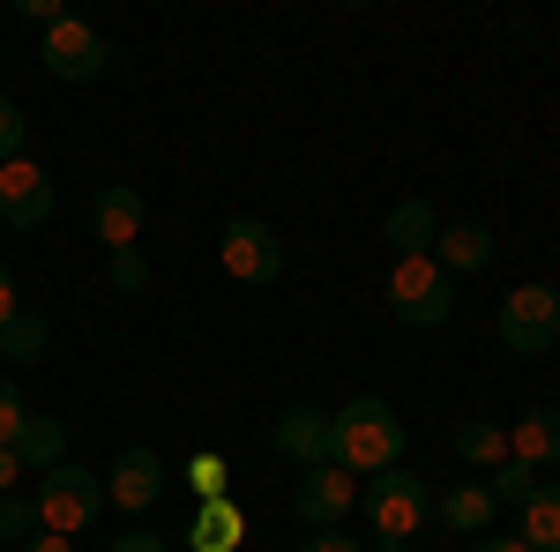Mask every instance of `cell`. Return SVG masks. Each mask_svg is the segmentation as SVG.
Masks as SVG:
<instances>
[{"mask_svg":"<svg viewBox=\"0 0 560 552\" xmlns=\"http://www.w3.org/2000/svg\"><path fill=\"white\" fill-rule=\"evenodd\" d=\"M8 314H23V298H15V277H8V261H0V321Z\"/></svg>","mask_w":560,"mask_h":552,"instance_id":"30","label":"cell"},{"mask_svg":"<svg viewBox=\"0 0 560 552\" xmlns=\"http://www.w3.org/2000/svg\"><path fill=\"white\" fill-rule=\"evenodd\" d=\"M456 456H464L471 470H501V463H509V425L464 419V425H456Z\"/></svg>","mask_w":560,"mask_h":552,"instance_id":"19","label":"cell"},{"mask_svg":"<svg viewBox=\"0 0 560 552\" xmlns=\"http://www.w3.org/2000/svg\"><path fill=\"white\" fill-rule=\"evenodd\" d=\"M433 261L448 269V277H478L486 261H493V232L486 224H441V239H433Z\"/></svg>","mask_w":560,"mask_h":552,"instance_id":"15","label":"cell"},{"mask_svg":"<svg viewBox=\"0 0 560 552\" xmlns=\"http://www.w3.org/2000/svg\"><path fill=\"white\" fill-rule=\"evenodd\" d=\"M359 515L374 522V538H419L427 530V515H433V493H427V478L419 470H382V478H366L359 485Z\"/></svg>","mask_w":560,"mask_h":552,"instance_id":"4","label":"cell"},{"mask_svg":"<svg viewBox=\"0 0 560 552\" xmlns=\"http://www.w3.org/2000/svg\"><path fill=\"white\" fill-rule=\"evenodd\" d=\"M240 538H247L240 501H202L195 522H187V545H195V552H240Z\"/></svg>","mask_w":560,"mask_h":552,"instance_id":"18","label":"cell"},{"mask_svg":"<svg viewBox=\"0 0 560 552\" xmlns=\"http://www.w3.org/2000/svg\"><path fill=\"white\" fill-rule=\"evenodd\" d=\"M366 552H427L419 538H366Z\"/></svg>","mask_w":560,"mask_h":552,"instance_id":"33","label":"cell"},{"mask_svg":"<svg viewBox=\"0 0 560 552\" xmlns=\"http://www.w3.org/2000/svg\"><path fill=\"white\" fill-rule=\"evenodd\" d=\"M471 552H530L523 538H471Z\"/></svg>","mask_w":560,"mask_h":552,"instance_id":"35","label":"cell"},{"mask_svg":"<svg viewBox=\"0 0 560 552\" xmlns=\"http://www.w3.org/2000/svg\"><path fill=\"white\" fill-rule=\"evenodd\" d=\"M90 224H97L105 255H120V247H142V224H150V202L135 195L128 179H113V187H97V202H90Z\"/></svg>","mask_w":560,"mask_h":552,"instance_id":"10","label":"cell"},{"mask_svg":"<svg viewBox=\"0 0 560 552\" xmlns=\"http://www.w3.org/2000/svg\"><path fill=\"white\" fill-rule=\"evenodd\" d=\"M388 314H396L404 329H441V321L456 314V277L433 255L396 261V269H388Z\"/></svg>","mask_w":560,"mask_h":552,"instance_id":"3","label":"cell"},{"mask_svg":"<svg viewBox=\"0 0 560 552\" xmlns=\"http://www.w3.org/2000/svg\"><path fill=\"white\" fill-rule=\"evenodd\" d=\"M15 478H23V463H15V448H0V501L15 493Z\"/></svg>","mask_w":560,"mask_h":552,"instance_id":"32","label":"cell"},{"mask_svg":"<svg viewBox=\"0 0 560 552\" xmlns=\"http://www.w3.org/2000/svg\"><path fill=\"white\" fill-rule=\"evenodd\" d=\"M523 545L560 552V485H538V493L523 501Z\"/></svg>","mask_w":560,"mask_h":552,"instance_id":"20","label":"cell"},{"mask_svg":"<svg viewBox=\"0 0 560 552\" xmlns=\"http://www.w3.org/2000/svg\"><path fill=\"white\" fill-rule=\"evenodd\" d=\"M359 508V478L337 463H314L300 470V485H292V515H300L306 530H345V515Z\"/></svg>","mask_w":560,"mask_h":552,"instance_id":"8","label":"cell"},{"mask_svg":"<svg viewBox=\"0 0 560 552\" xmlns=\"http://www.w3.org/2000/svg\"><path fill=\"white\" fill-rule=\"evenodd\" d=\"M45 337H52V329H45V314L23 306V314H8V321H0V359H8V366H31V359H45Z\"/></svg>","mask_w":560,"mask_h":552,"instance_id":"21","label":"cell"},{"mask_svg":"<svg viewBox=\"0 0 560 552\" xmlns=\"http://www.w3.org/2000/svg\"><path fill=\"white\" fill-rule=\"evenodd\" d=\"M217 261H224V277H240V284H277V277H284V232L261 224V216H232V224L217 232Z\"/></svg>","mask_w":560,"mask_h":552,"instance_id":"6","label":"cell"},{"mask_svg":"<svg viewBox=\"0 0 560 552\" xmlns=\"http://www.w3.org/2000/svg\"><path fill=\"white\" fill-rule=\"evenodd\" d=\"M38 522L52 530V538H83L90 522L105 515V470H83V463H60L38 478Z\"/></svg>","mask_w":560,"mask_h":552,"instance_id":"2","label":"cell"},{"mask_svg":"<svg viewBox=\"0 0 560 552\" xmlns=\"http://www.w3.org/2000/svg\"><path fill=\"white\" fill-rule=\"evenodd\" d=\"M8 448H15V463L31 470V478H45V470L68 463V425L60 419H23V433H15Z\"/></svg>","mask_w":560,"mask_h":552,"instance_id":"17","label":"cell"},{"mask_svg":"<svg viewBox=\"0 0 560 552\" xmlns=\"http://www.w3.org/2000/svg\"><path fill=\"white\" fill-rule=\"evenodd\" d=\"M23 15H31V23H45V31H52V23H60V0H23Z\"/></svg>","mask_w":560,"mask_h":552,"instance_id":"31","label":"cell"},{"mask_svg":"<svg viewBox=\"0 0 560 552\" xmlns=\"http://www.w3.org/2000/svg\"><path fill=\"white\" fill-rule=\"evenodd\" d=\"M45 216H52V172L31 165V157L0 165V224H15V232H38Z\"/></svg>","mask_w":560,"mask_h":552,"instance_id":"9","label":"cell"},{"mask_svg":"<svg viewBox=\"0 0 560 552\" xmlns=\"http://www.w3.org/2000/svg\"><path fill=\"white\" fill-rule=\"evenodd\" d=\"M158 493H165V463H158V448H120L113 470H105V501H120L128 515L158 508Z\"/></svg>","mask_w":560,"mask_h":552,"instance_id":"11","label":"cell"},{"mask_svg":"<svg viewBox=\"0 0 560 552\" xmlns=\"http://www.w3.org/2000/svg\"><path fill=\"white\" fill-rule=\"evenodd\" d=\"M38 60H45V75H52V83H97L120 52L97 38L83 15H60V23L45 31V52H38Z\"/></svg>","mask_w":560,"mask_h":552,"instance_id":"7","label":"cell"},{"mask_svg":"<svg viewBox=\"0 0 560 552\" xmlns=\"http://www.w3.org/2000/svg\"><path fill=\"white\" fill-rule=\"evenodd\" d=\"M23 552H75V538H52V530H38V538H31Z\"/></svg>","mask_w":560,"mask_h":552,"instance_id":"34","label":"cell"},{"mask_svg":"<svg viewBox=\"0 0 560 552\" xmlns=\"http://www.w3.org/2000/svg\"><path fill=\"white\" fill-rule=\"evenodd\" d=\"M38 530H45V522H38V501H31V493H8V501H0V538H8L15 552L31 545Z\"/></svg>","mask_w":560,"mask_h":552,"instance_id":"22","label":"cell"},{"mask_svg":"<svg viewBox=\"0 0 560 552\" xmlns=\"http://www.w3.org/2000/svg\"><path fill=\"white\" fill-rule=\"evenodd\" d=\"M329 463L351 478H382L404 463V419L382 396H351L345 411H329Z\"/></svg>","mask_w":560,"mask_h":552,"instance_id":"1","label":"cell"},{"mask_svg":"<svg viewBox=\"0 0 560 552\" xmlns=\"http://www.w3.org/2000/svg\"><path fill=\"white\" fill-rule=\"evenodd\" d=\"M23 134H31V120L0 97V165H15V157H23Z\"/></svg>","mask_w":560,"mask_h":552,"instance_id":"27","label":"cell"},{"mask_svg":"<svg viewBox=\"0 0 560 552\" xmlns=\"http://www.w3.org/2000/svg\"><path fill=\"white\" fill-rule=\"evenodd\" d=\"M501 343L516 351V359H546L560 343V292L553 284H523V292H509L501 298Z\"/></svg>","mask_w":560,"mask_h":552,"instance_id":"5","label":"cell"},{"mask_svg":"<svg viewBox=\"0 0 560 552\" xmlns=\"http://www.w3.org/2000/svg\"><path fill=\"white\" fill-rule=\"evenodd\" d=\"M105 277H113V292H150V255L142 247H120V255H105Z\"/></svg>","mask_w":560,"mask_h":552,"instance_id":"24","label":"cell"},{"mask_svg":"<svg viewBox=\"0 0 560 552\" xmlns=\"http://www.w3.org/2000/svg\"><path fill=\"white\" fill-rule=\"evenodd\" d=\"M269 448H277L284 463H300V470L329 463V411H314V403H292L284 419L269 425Z\"/></svg>","mask_w":560,"mask_h":552,"instance_id":"12","label":"cell"},{"mask_svg":"<svg viewBox=\"0 0 560 552\" xmlns=\"http://www.w3.org/2000/svg\"><path fill=\"white\" fill-rule=\"evenodd\" d=\"M486 478H493L486 493H493V501H509V508H523V501L538 493V470H530V463H516V456H509L501 470H486Z\"/></svg>","mask_w":560,"mask_h":552,"instance_id":"23","label":"cell"},{"mask_svg":"<svg viewBox=\"0 0 560 552\" xmlns=\"http://www.w3.org/2000/svg\"><path fill=\"white\" fill-rule=\"evenodd\" d=\"M105 552H165V530H120Z\"/></svg>","mask_w":560,"mask_h":552,"instance_id":"28","label":"cell"},{"mask_svg":"<svg viewBox=\"0 0 560 552\" xmlns=\"http://www.w3.org/2000/svg\"><path fill=\"white\" fill-rule=\"evenodd\" d=\"M300 552H366V545L345 538V530H314V538H300Z\"/></svg>","mask_w":560,"mask_h":552,"instance_id":"29","label":"cell"},{"mask_svg":"<svg viewBox=\"0 0 560 552\" xmlns=\"http://www.w3.org/2000/svg\"><path fill=\"white\" fill-rule=\"evenodd\" d=\"M23 419H31V403H23V388H15L8 374H0V448H8V441L23 433Z\"/></svg>","mask_w":560,"mask_h":552,"instance_id":"26","label":"cell"},{"mask_svg":"<svg viewBox=\"0 0 560 552\" xmlns=\"http://www.w3.org/2000/svg\"><path fill=\"white\" fill-rule=\"evenodd\" d=\"M187 485H195V501H224V456H195Z\"/></svg>","mask_w":560,"mask_h":552,"instance_id":"25","label":"cell"},{"mask_svg":"<svg viewBox=\"0 0 560 552\" xmlns=\"http://www.w3.org/2000/svg\"><path fill=\"white\" fill-rule=\"evenodd\" d=\"M509 456L530 470L560 463V403H538V411H523L516 425H509Z\"/></svg>","mask_w":560,"mask_h":552,"instance_id":"14","label":"cell"},{"mask_svg":"<svg viewBox=\"0 0 560 552\" xmlns=\"http://www.w3.org/2000/svg\"><path fill=\"white\" fill-rule=\"evenodd\" d=\"M493 508H501V501H493V493H486L478 478H464V485H448V493L433 501V515H441V522H448L456 538H486V530H493Z\"/></svg>","mask_w":560,"mask_h":552,"instance_id":"16","label":"cell"},{"mask_svg":"<svg viewBox=\"0 0 560 552\" xmlns=\"http://www.w3.org/2000/svg\"><path fill=\"white\" fill-rule=\"evenodd\" d=\"M382 239L396 247V261H411V255H433V239H441V210H433L427 195H404V202L388 210Z\"/></svg>","mask_w":560,"mask_h":552,"instance_id":"13","label":"cell"}]
</instances>
